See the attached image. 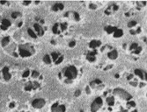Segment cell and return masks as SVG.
<instances>
[{
  "label": "cell",
  "instance_id": "obj_30",
  "mask_svg": "<svg viewBox=\"0 0 147 112\" xmlns=\"http://www.w3.org/2000/svg\"><path fill=\"white\" fill-rule=\"evenodd\" d=\"M97 54V51L96 50H94L93 52H90L87 55H89V56H95Z\"/></svg>",
  "mask_w": 147,
  "mask_h": 112
},
{
  "label": "cell",
  "instance_id": "obj_27",
  "mask_svg": "<svg viewBox=\"0 0 147 112\" xmlns=\"http://www.w3.org/2000/svg\"><path fill=\"white\" fill-rule=\"evenodd\" d=\"M74 19L76 21H79L80 18H79V14L78 12H74Z\"/></svg>",
  "mask_w": 147,
  "mask_h": 112
},
{
  "label": "cell",
  "instance_id": "obj_28",
  "mask_svg": "<svg viewBox=\"0 0 147 112\" xmlns=\"http://www.w3.org/2000/svg\"><path fill=\"white\" fill-rule=\"evenodd\" d=\"M63 56H60V57L57 59V61H56V64L57 65H58V64H60L62 61H63Z\"/></svg>",
  "mask_w": 147,
  "mask_h": 112
},
{
  "label": "cell",
  "instance_id": "obj_32",
  "mask_svg": "<svg viewBox=\"0 0 147 112\" xmlns=\"http://www.w3.org/2000/svg\"><path fill=\"white\" fill-rule=\"evenodd\" d=\"M80 94H81V90H79V89H78L76 92H75V94H74V95L76 96V97H78V96H79L80 95Z\"/></svg>",
  "mask_w": 147,
  "mask_h": 112
},
{
  "label": "cell",
  "instance_id": "obj_2",
  "mask_svg": "<svg viewBox=\"0 0 147 112\" xmlns=\"http://www.w3.org/2000/svg\"><path fill=\"white\" fill-rule=\"evenodd\" d=\"M64 75L68 78V80H73L78 75V70L74 66H71L64 69Z\"/></svg>",
  "mask_w": 147,
  "mask_h": 112
},
{
  "label": "cell",
  "instance_id": "obj_50",
  "mask_svg": "<svg viewBox=\"0 0 147 112\" xmlns=\"http://www.w3.org/2000/svg\"><path fill=\"white\" fill-rule=\"evenodd\" d=\"M132 112H138L137 110H134V111H132Z\"/></svg>",
  "mask_w": 147,
  "mask_h": 112
},
{
  "label": "cell",
  "instance_id": "obj_41",
  "mask_svg": "<svg viewBox=\"0 0 147 112\" xmlns=\"http://www.w3.org/2000/svg\"><path fill=\"white\" fill-rule=\"evenodd\" d=\"M30 3H31V2H29V1H28V2H24L23 4H24L25 5H29Z\"/></svg>",
  "mask_w": 147,
  "mask_h": 112
},
{
  "label": "cell",
  "instance_id": "obj_47",
  "mask_svg": "<svg viewBox=\"0 0 147 112\" xmlns=\"http://www.w3.org/2000/svg\"><path fill=\"white\" fill-rule=\"evenodd\" d=\"M51 43H52V44H56V42H55L54 40H52V41H51Z\"/></svg>",
  "mask_w": 147,
  "mask_h": 112
},
{
  "label": "cell",
  "instance_id": "obj_8",
  "mask_svg": "<svg viewBox=\"0 0 147 112\" xmlns=\"http://www.w3.org/2000/svg\"><path fill=\"white\" fill-rule=\"evenodd\" d=\"M11 21L9 20V19H3L2 20V22H1V29L2 30H7L8 29V27H10L11 26Z\"/></svg>",
  "mask_w": 147,
  "mask_h": 112
},
{
  "label": "cell",
  "instance_id": "obj_21",
  "mask_svg": "<svg viewBox=\"0 0 147 112\" xmlns=\"http://www.w3.org/2000/svg\"><path fill=\"white\" fill-rule=\"evenodd\" d=\"M11 18L12 19H17L18 17H20V12H17V11H14V12H12L11 13Z\"/></svg>",
  "mask_w": 147,
  "mask_h": 112
},
{
  "label": "cell",
  "instance_id": "obj_35",
  "mask_svg": "<svg viewBox=\"0 0 147 112\" xmlns=\"http://www.w3.org/2000/svg\"><path fill=\"white\" fill-rule=\"evenodd\" d=\"M75 45H76V42L75 41H71L70 44H69V47H75Z\"/></svg>",
  "mask_w": 147,
  "mask_h": 112
},
{
  "label": "cell",
  "instance_id": "obj_23",
  "mask_svg": "<svg viewBox=\"0 0 147 112\" xmlns=\"http://www.w3.org/2000/svg\"><path fill=\"white\" fill-rule=\"evenodd\" d=\"M58 25H59V24L57 23V24H55L54 26H53V29H52V30H53V33H58V31H57V29H58V28H57Z\"/></svg>",
  "mask_w": 147,
  "mask_h": 112
},
{
  "label": "cell",
  "instance_id": "obj_29",
  "mask_svg": "<svg viewBox=\"0 0 147 112\" xmlns=\"http://www.w3.org/2000/svg\"><path fill=\"white\" fill-rule=\"evenodd\" d=\"M39 75H40V74H39L37 71H33V73H32V77L36 78V77H38Z\"/></svg>",
  "mask_w": 147,
  "mask_h": 112
},
{
  "label": "cell",
  "instance_id": "obj_18",
  "mask_svg": "<svg viewBox=\"0 0 147 112\" xmlns=\"http://www.w3.org/2000/svg\"><path fill=\"white\" fill-rule=\"evenodd\" d=\"M43 61L45 62V63H47V64H50L51 63V60H50V57L48 55V54H46L45 56H44V58H43Z\"/></svg>",
  "mask_w": 147,
  "mask_h": 112
},
{
  "label": "cell",
  "instance_id": "obj_49",
  "mask_svg": "<svg viewBox=\"0 0 147 112\" xmlns=\"http://www.w3.org/2000/svg\"><path fill=\"white\" fill-rule=\"evenodd\" d=\"M123 112H128V111H127V110H123Z\"/></svg>",
  "mask_w": 147,
  "mask_h": 112
},
{
  "label": "cell",
  "instance_id": "obj_44",
  "mask_svg": "<svg viewBox=\"0 0 147 112\" xmlns=\"http://www.w3.org/2000/svg\"><path fill=\"white\" fill-rule=\"evenodd\" d=\"M118 10V6L117 5H114V11H116Z\"/></svg>",
  "mask_w": 147,
  "mask_h": 112
},
{
  "label": "cell",
  "instance_id": "obj_10",
  "mask_svg": "<svg viewBox=\"0 0 147 112\" xmlns=\"http://www.w3.org/2000/svg\"><path fill=\"white\" fill-rule=\"evenodd\" d=\"M34 27L35 28V30H36V32L38 33V35L39 36H42L43 35V33H44V31H43V29H42V27L39 24H34Z\"/></svg>",
  "mask_w": 147,
  "mask_h": 112
},
{
  "label": "cell",
  "instance_id": "obj_11",
  "mask_svg": "<svg viewBox=\"0 0 147 112\" xmlns=\"http://www.w3.org/2000/svg\"><path fill=\"white\" fill-rule=\"evenodd\" d=\"M101 45V42L100 40H92L89 44V47L91 48H96L98 47H100Z\"/></svg>",
  "mask_w": 147,
  "mask_h": 112
},
{
  "label": "cell",
  "instance_id": "obj_19",
  "mask_svg": "<svg viewBox=\"0 0 147 112\" xmlns=\"http://www.w3.org/2000/svg\"><path fill=\"white\" fill-rule=\"evenodd\" d=\"M25 89H26V91H29V90L33 89V83H31V82H28V83L26 85V87H25Z\"/></svg>",
  "mask_w": 147,
  "mask_h": 112
},
{
  "label": "cell",
  "instance_id": "obj_4",
  "mask_svg": "<svg viewBox=\"0 0 147 112\" xmlns=\"http://www.w3.org/2000/svg\"><path fill=\"white\" fill-rule=\"evenodd\" d=\"M102 105V99L100 97H97L96 99L94 100L92 103V106H91V111L92 112H96Z\"/></svg>",
  "mask_w": 147,
  "mask_h": 112
},
{
  "label": "cell",
  "instance_id": "obj_43",
  "mask_svg": "<svg viewBox=\"0 0 147 112\" xmlns=\"http://www.w3.org/2000/svg\"><path fill=\"white\" fill-rule=\"evenodd\" d=\"M112 67V66L110 65V66H108V67H107L106 68H105V70H108V69H109V68H111Z\"/></svg>",
  "mask_w": 147,
  "mask_h": 112
},
{
  "label": "cell",
  "instance_id": "obj_22",
  "mask_svg": "<svg viewBox=\"0 0 147 112\" xmlns=\"http://www.w3.org/2000/svg\"><path fill=\"white\" fill-rule=\"evenodd\" d=\"M28 34L30 35V37H32V38H34V39H35V38L37 37V36L35 35V33L33 32L32 29H28Z\"/></svg>",
  "mask_w": 147,
  "mask_h": 112
},
{
  "label": "cell",
  "instance_id": "obj_13",
  "mask_svg": "<svg viewBox=\"0 0 147 112\" xmlns=\"http://www.w3.org/2000/svg\"><path fill=\"white\" fill-rule=\"evenodd\" d=\"M118 29L117 27H115V26H106L105 27V31L108 33H115L116 30Z\"/></svg>",
  "mask_w": 147,
  "mask_h": 112
},
{
  "label": "cell",
  "instance_id": "obj_5",
  "mask_svg": "<svg viewBox=\"0 0 147 112\" xmlns=\"http://www.w3.org/2000/svg\"><path fill=\"white\" fill-rule=\"evenodd\" d=\"M32 105L35 109H41L45 105V100L42 99V98H38V99H35L33 101Z\"/></svg>",
  "mask_w": 147,
  "mask_h": 112
},
{
  "label": "cell",
  "instance_id": "obj_3",
  "mask_svg": "<svg viewBox=\"0 0 147 112\" xmlns=\"http://www.w3.org/2000/svg\"><path fill=\"white\" fill-rule=\"evenodd\" d=\"M114 94L115 95L120 96L122 99H124V100H130L132 98L130 94H129L127 91H125L124 89H115L114 90Z\"/></svg>",
  "mask_w": 147,
  "mask_h": 112
},
{
  "label": "cell",
  "instance_id": "obj_24",
  "mask_svg": "<svg viewBox=\"0 0 147 112\" xmlns=\"http://www.w3.org/2000/svg\"><path fill=\"white\" fill-rule=\"evenodd\" d=\"M29 75H30V71H29V70H26V71L22 75V77L23 78H26V77H28Z\"/></svg>",
  "mask_w": 147,
  "mask_h": 112
},
{
  "label": "cell",
  "instance_id": "obj_51",
  "mask_svg": "<svg viewBox=\"0 0 147 112\" xmlns=\"http://www.w3.org/2000/svg\"><path fill=\"white\" fill-rule=\"evenodd\" d=\"M80 112H84V111H83V110H81V111H80Z\"/></svg>",
  "mask_w": 147,
  "mask_h": 112
},
{
  "label": "cell",
  "instance_id": "obj_39",
  "mask_svg": "<svg viewBox=\"0 0 147 112\" xmlns=\"http://www.w3.org/2000/svg\"><path fill=\"white\" fill-rule=\"evenodd\" d=\"M132 78H133V75H129L128 76L127 79H128V80H130V79H132Z\"/></svg>",
  "mask_w": 147,
  "mask_h": 112
},
{
  "label": "cell",
  "instance_id": "obj_6",
  "mask_svg": "<svg viewBox=\"0 0 147 112\" xmlns=\"http://www.w3.org/2000/svg\"><path fill=\"white\" fill-rule=\"evenodd\" d=\"M2 77L5 81H8L11 78V75L10 73V70L8 67H4L2 69Z\"/></svg>",
  "mask_w": 147,
  "mask_h": 112
},
{
  "label": "cell",
  "instance_id": "obj_33",
  "mask_svg": "<svg viewBox=\"0 0 147 112\" xmlns=\"http://www.w3.org/2000/svg\"><path fill=\"white\" fill-rule=\"evenodd\" d=\"M128 105L129 107H135L136 106V103H135V102H129L128 103Z\"/></svg>",
  "mask_w": 147,
  "mask_h": 112
},
{
  "label": "cell",
  "instance_id": "obj_38",
  "mask_svg": "<svg viewBox=\"0 0 147 112\" xmlns=\"http://www.w3.org/2000/svg\"><path fill=\"white\" fill-rule=\"evenodd\" d=\"M90 93H91V91H90L89 87H86V94H90Z\"/></svg>",
  "mask_w": 147,
  "mask_h": 112
},
{
  "label": "cell",
  "instance_id": "obj_34",
  "mask_svg": "<svg viewBox=\"0 0 147 112\" xmlns=\"http://www.w3.org/2000/svg\"><path fill=\"white\" fill-rule=\"evenodd\" d=\"M66 26H67V24H66V23L61 24V28H62V30H65V29H66Z\"/></svg>",
  "mask_w": 147,
  "mask_h": 112
},
{
  "label": "cell",
  "instance_id": "obj_12",
  "mask_svg": "<svg viewBox=\"0 0 147 112\" xmlns=\"http://www.w3.org/2000/svg\"><path fill=\"white\" fill-rule=\"evenodd\" d=\"M108 55H109V59H111V60H115V59L117 58V56H118V53H117L116 50H113V51L109 52Z\"/></svg>",
  "mask_w": 147,
  "mask_h": 112
},
{
  "label": "cell",
  "instance_id": "obj_46",
  "mask_svg": "<svg viewBox=\"0 0 147 112\" xmlns=\"http://www.w3.org/2000/svg\"><path fill=\"white\" fill-rule=\"evenodd\" d=\"M141 32V29H140V28H138V29L137 30V32L136 33H140Z\"/></svg>",
  "mask_w": 147,
  "mask_h": 112
},
{
  "label": "cell",
  "instance_id": "obj_25",
  "mask_svg": "<svg viewBox=\"0 0 147 112\" xmlns=\"http://www.w3.org/2000/svg\"><path fill=\"white\" fill-rule=\"evenodd\" d=\"M136 25H137V21L133 20V21H130V22H129V24H128V26H129V27H133V26H135Z\"/></svg>",
  "mask_w": 147,
  "mask_h": 112
},
{
  "label": "cell",
  "instance_id": "obj_7",
  "mask_svg": "<svg viewBox=\"0 0 147 112\" xmlns=\"http://www.w3.org/2000/svg\"><path fill=\"white\" fill-rule=\"evenodd\" d=\"M52 112H65V106L64 105H58L55 103L52 105Z\"/></svg>",
  "mask_w": 147,
  "mask_h": 112
},
{
  "label": "cell",
  "instance_id": "obj_17",
  "mask_svg": "<svg viewBox=\"0 0 147 112\" xmlns=\"http://www.w3.org/2000/svg\"><path fill=\"white\" fill-rule=\"evenodd\" d=\"M107 102H108L109 105L113 106V105H114V103H115V98H114L113 96H111V97H108V98H107Z\"/></svg>",
  "mask_w": 147,
  "mask_h": 112
},
{
  "label": "cell",
  "instance_id": "obj_14",
  "mask_svg": "<svg viewBox=\"0 0 147 112\" xmlns=\"http://www.w3.org/2000/svg\"><path fill=\"white\" fill-rule=\"evenodd\" d=\"M63 8H64V7H63V4L57 3V4H56V5H53L52 10L54 11H59V10H63Z\"/></svg>",
  "mask_w": 147,
  "mask_h": 112
},
{
  "label": "cell",
  "instance_id": "obj_37",
  "mask_svg": "<svg viewBox=\"0 0 147 112\" xmlns=\"http://www.w3.org/2000/svg\"><path fill=\"white\" fill-rule=\"evenodd\" d=\"M89 6H90V8H91V9H93V10L97 8V5H93V4H91Z\"/></svg>",
  "mask_w": 147,
  "mask_h": 112
},
{
  "label": "cell",
  "instance_id": "obj_31",
  "mask_svg": "<svg viewBox=\"0 0 147 112\" xmlns=\"http://www.w3.org/2000/svg\"><path fill=\"white\" fill-rule=\"evenodd\" d=\"M137 47H138V45L137 43H133L131 46H130V49H136Z\"/></svg>",
  "mask_w": 147,
  "mask_h": 112
},
{
  "label": "cell",
  "instance_id": "obj_16",
  "mask_svg": "<svg viewBox=\"0 0 147 112\" xmlns=\"http://www.w3.org/2000/svg\"><path fill=\"white\" fill-rule=\"evenodd\" d=\"M10 42V37H5L3 39H2V47H6Z\"/></svg>",
  "mask_w": 147,
  "mask_h": 112
},
{
  "label": "cell",
  "instance_id": "obj_42",
  "mask_svg": "<svg viewBox=\"0 0 147 112\" xmlns=\"http://www.w3.org/2000/svg\"><path fill=\"white\" fill-rule=\"evenodd\" d=\"M130 33L134 35V34H136V32H135V31H133V30H130Z\"/></svg>",
  "mask_w": 147,
  "mask_h": 112
},
{
  "label": "cell",
  "instance_id": "obj_48",
  "mask_svg": "<svg viewBox=\"0 0 147 112\" xmlns=\"http://www.w3.org/2000/svg\"><path fill=\"white\" fill-rule=\"evenodd\" d=\"M115 78H119V75H115Z\"/></svg>",
  "mask_w": 147,
  "mask_h": 112
},
{
  "label": "cell",
  "instance_id": "obj_9",
  "mask_svg": "<svg viewBox=\"0 0 147 112\" xmlns=\"http://www.w3.org/2000/svg\"><path fill=\"white\" fill-rule=\"evenodd\" d=\"M135 75H137L138 76H139L141 79L143 80H147L146 78V72H144V70H141V69H136L135 70Z\"/></svg>",
  "mask_w": 147,
  "mask_h": 112
},
{
  "label": "cell",
  "instance_id": "obj_1",
  "mask_svg": "<svg viewBox=\"0 0 147 112\" xmlns=\"http://www.w3.org/2000/svg\"><path fill=\"white\" fill-rule=\"evenodd\" d=\"M30 49H34V47H32L29 45H21L19 47V53L21 57H30L32 55V53L34 52V50H30Z\"/></svg>",
  "mask_w": 147,
  "mask_h": 112
},
{
  "label": "cell",
  "instance_id": "obj_36",
  "mask_svg": "<svg viewBox=\"0 0 147 112\" xmlns=\"http://www.w3.org/2000/svg\"><path fill=\"white\" fill-rule=\"evenodd\" d=\"M136 49H137V50H136V51H135L134 53H135L136 54H138V53H139L141 52V49H142V48H141V47H137Z\"/></svg>",
  "mask_w": 147,
  "mask_h": 112
},
{
  "label": "cell",
  "instance_id": "obj_15",
  "mask_svg": "<svg viewBox=\"0 0 147 112\" xmlns=\"http://www.w3.org/2000/svg\"><path fill=\"white\" fill-rule=\"evenodd\" d=\"M123 30H121V29H117V30L115 32L114 36H115V38H120V37H122V36H123Z\"/></svg>",
  "mask_w": 147,
  "mask_h": 112
},
{
  "label": "cell",
  "instance_id": "obj_20",
  "mask_svg": "<svg viewBox=\"0 0 147 112\" xmlns=\"http://www.w3.org/2000/svg\"><path fill=\"white\" fill-rule=\"evenodd\" d=\"M51 56H52V59H53V61H57V59L59 58V56H58V54L57 53H52Z\"/></svg>",
  "mask_w": 147,
  "mask_h": 112
},
{
  "label": "cell",
  "instance_id": "obj_26",
  "mask_svg": "<svg viewBox=\"0 0 147 112\" xmlns=\"http://www.w3.org/2000/svg\"><path fill=\"white\" fill-rule=\"evenodd\" d=\"M86 59L89 61H95V56H89V55H87V57H86Z\"/></svg>",
  "mask_w": 147,
  "mask_h": 112
},
{
  "label": "cell",
  "instance_id": "obj_45",
  "mask_svg": "<svg viewBox=\"0 0 147 112\" xmlns=\"http://www.w3.org/2000/svg\"><path fill=\"white\" fill-rule=\"evenodd\" d=\"M10 107H11V108H13V107H14V103H11V104H10Z\"/></svg>",
  "mask_w": 147,
  "mask_h": 112
},
{
  "label": "cell",
  "instance_id": "obj_40",
  "mask_svg": "<svg viewBox=\"0 0 147 112\" xmlns=\"http://www.w3.org/2000/svg\"><path fill=\"white\" fill-rule=\"evenodd\" d=\"M131 84H132V86H134V87L137 86V83H136V82H131V83H130V85H131Z\"/></svg>",
  "mask_w": 147,
  "mask_h": 112
}]
</instances>
